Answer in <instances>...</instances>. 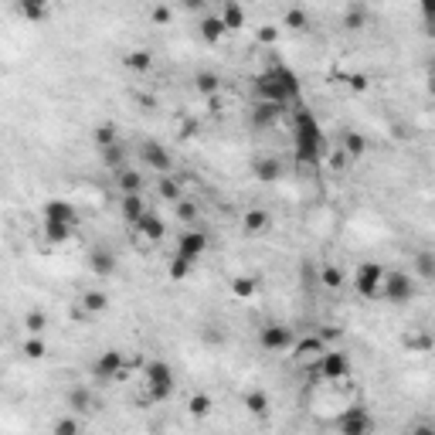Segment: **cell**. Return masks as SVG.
Segmentation results:
<instances>
[{
  "label": "cell",
  "instance_id": "cell-19",
  "mask_svg": "<svg viewBox=\"0 0 435 435\" xmlns=\"http://www.w3.org/2000/svg\"><path fill=\"white\" fill-rule=\"evenodd\" d=\"M341 150L347 153V157H350V164H357L360 157H364V153H367V140H364V136H360V133H343V140H341Z\"/></svg>",
  "mask_w": 435,
  "mask_h": 435
},
{
  "label": "cell",
  "instance_id": "cell-41",
  "mask_svg": "<svg viewBox=\"0 0 435 435\" xmlns=\"http://www.w3.org/2000/svg\"><path fill=\"white\" fill-rule=\"evenodd\" d=\"M44 350H48V347H44V341H38V333H31V337L24 341V354H27L31 360H41L44 357Z\"/></svg>",
  "mask_w": 435,
  "mask_h": 435
},
{
  "label": "cell",
  "instance_id": "cell-22",
  "mask_svg": "<svg viewBox=\"0 0 435 435\" xmlns=\"http://www.w3.org/2000/svg\"><path fill=\"white\" fill-rule=\"evenodd\" d=\"M18 11L24 20H44L51 11V0H18Z\"/></svg>",
  "mask_w": 435,
  "mask_h": 435
},
{
  "label": "cell",
  "instance_id": "cell-5",
  "mask_svg": "<svg viewBox=\"0 0 435 435\" xmlns=\"http://www.w3.org/2000/svg\"><path fill=\"white\" fill-rule=\"evenodd\" d=\"M381 283H384V265L381 262H360L354 272V289H357L364 300H374L381 296Z\"/></svg>",
  "mask_w": 435,
  "mask_h": 435
},
{
  "label": "cell",
  "instance_id": "cell-51",
  "mask_svg": "<svg viewBox=\"0 0 435 435\" xmlns=\"http://www.w3.org/2000/svg\"><path fill=\"white\" fill-rule=\"evenodd\" d=\"M320 337H323V341H337V337H341V330H320Z\"/></svg>",
  "mask_w": 435,
  "mask_h": 435
},
{
  "label": "cell",
  "instance_id": "cell-10",
  "mask_svg": "<svg viewBox=\"0 0 435 435\" xmlns=\"http://www.w3.org/2000/svg\"><path fill=\"white\" fill-rule=\"evenodd\" d=\"M177 252L197 262V259H201V255L208 252V235H204V231H194V228H190V231H184V235L177 238Z\"/></svg>",
  "mask_w": 435,
  "mask_h": 435
},
{
  "label": "cell",
  "instance_id": "cell-55",
  "mask_svg": "<svg viewBox=\"0 0 435 435\" xmlns=\"http://www.w3.org/2000/svg\"><path fill=\"white\" fill-rule=\"evenodd\" d=\"M225 4H228V0H225Z\"/></svg>",
  "mask_w": 435,
  "mask_h": 435
},
{
  "label": "cell",
  "instance_id": "cell-18",
  "mask_svg": "<svg viewBox=\"0 0 435 435\" xmlns=\"http://www.w3.org/2000/svg\"><path fill=\"white\" fill-rule=\"evenodd\" d=\"M72 231H75V225H68V221H44V242L48 245H65L72 238Z\"/></svg>",
  "mask_w": 435,
  "mask_h": 435
},
{
  "label": "cell",
  "instance_id": "cell-50",
  "mask_svg": "<svg viewBox=\"0 0 435 435\" xmlns=\"http://www.w3.org/2000/svg\"><path fill=\"white\" fill-rule=\"evenodd\" d=\"M194 133H197V123H184V126H180V140H190Z\"/></svg>",
  "mask_w": 435,
  "mask_h": 435
},
{
  "label": "cell",
  "instance_id": "cell-7",
  "mask_svg": "<svg viewBox=\"0 0 435 435\" xmlns=\"http://www.w3.org/2000/svg\"><path fill=\"white\" fill-rule=\"evenodd\" d=\"M123 371H126V354L123 350H102L92 364L95 381H116L123 378Z\"/></svg>",
  "mask_w": 435,
  "mask_h": 435
},
{
  "label": "cell",
  "instance_id": "cell-14",
  "mask_svg": "<svg viewBox=\"0 0 435 435\" xmlns=\"http://www.w3.org/2000/svg\"><path fill=\"white\" fill-rule=\"evenodd\" d=\"M147 211H150V208H147L143 194H123V201H119V214H123V221H126V225H136Z\"/></svg>",
  "mask_w": 435,
  "mask_h": 435
},
{
  "label": "cell",
  "instance_id": "cell-43",
  "mask_svg": "<svg viewBox=\"0 0 435 435\" xmlns=\"http://www.w3.org/2000/svg\"><path fill=\"white\" fill-rule=\"evenodd\" d=\"M405 347L408 350H432L435 341L432 337H405Z\"/></svg>",
  "mask_w": 435,
  "mask_h": 435
},
{
  "label": "cell",
  "instance_id": "cell-17",
  "mask_svg": "<svg viewBox=\"0 0 435 435\" xmlns=\"http://www.w3.org/2000/svg\"><path fill=\"white\" fill-rule=\"evenodd\" d=\"M269 225H272V214L265 208H248L245 218H242V228H245L248 235H259V231H265Z\"/></svg>",
  "mask_w": 435,
  "mask_h": 435
},
{
  "label": "cell",
  "instance_id": "cell-25",
  "mask_svg": "<svg viewBox=\"0 0 435 435\" xmlns=\"http://www.w3.org/2000/svg\"><path fill=\"white\" fill-rule=\"evenodd\" d=\"M102 167L106 171H126V147L123 143H113V147H106L102 150Z\"/></svg>",
  "mask_w": 435,
  "mask_h": 435
},
{
  "label": "cell",
  "instance_id": "cell-9",
  "mask_svg": "<svg viewBox=\"0 0 435 435\" xmlns=\"http://www.w3.org/2000/svg\"><path fill=\"white\" fill-rule=\"evenodd\" d=\"M337 429H341L343 435H367L374 429V422H371V415H367L364 408H347V412L337 418Z\"/></svg>",
  "mask_w": 435,
  "mask_h": 435
},
{
  "label": "cell",
  "instance_id": "cell-34",
  "mask_svg": "<svg viewBox=\"0 0 435 435\" xmlns=\"http://www.w3.org/2000/svg\"><path fill=\"white\" fill-rule=\"evenodd\" d=\"M242 401H245V408H248V412H252L255 418H262L265 412H269V395H265V391H248Z\"/></svg>",
  "mask_w": 435,
  "mask_h": 435
},
{
  "label": "cell",
  "instance_id": "cell-33",
  "mask_svg": "<svg viewBox=\"0 0 435 435\" xmlns=\"http://www.w3.org/2000/svg\"><path fill=\"white\" fill-rule=\"evenodd\" d=\"M343 27H347V31H364V27H367V11H364L360 4L347 7V14H343Z\"/></svg>",
  "mask_w": 435,
  "mask_h": 435
},
{
  "label": "cell",
  "instance_id": "cell-42",
  "mask_svg": "<svg viewBox=\"0 0 435 435\" xmlns=\"http://www.w3.org/2000/svg\"><path fill=\"white\" fill-rule=\"evenodd\" d=\"M177 218H180L184 225H190V221L197 218V204H194V201H184V197H180V201H177Z\"/></svg>",
  "mask_w": 435,
  "mask_h": 435
},
{
  "label": "cell",
  "instance_id": "cell-53",
  "mask_svg": "<svg viewBox=\"0 0 435 435\" xmlns=\"http://www.w3.org/2000/svg\"><path fill=\"white\" fill-rule=\"evenodd\" d=\"M184 7H188V11H197V7H204V0H184Z\"/></svg>",
  "mask_w": 435,
  "mask_h": 435
},
{
  "label": "cell",
  "instance_id": "cell-4",
  "mask_svg": "<svg viewBox=\"0 0 435 435\" xmlns=\"http://www.w3.org/2000/svg\"><path fill=\"white\" fill-rule=\"evenodd\" d=\"M350 374V360H347V354L343 350H323L320 357H317V367H313V378L320 381H341Z\"/></svg>",
  "mask_w": 435,
  "mask_h": 435
},
{
  "label": "cell",
  "instance_id": "cell-47",
  "mask_svg": "<svg viewBox=\"0 0 435 435\" xmlns=\"http://www.w3.org/2000/svg\"><path fill=\"white\" fill-rule=\"evenodd\" d=\"M347 164H350V157H347V153H333V157H330V171H343V167H347Z\"/></svg>",
  "mask_w": 435,
  "mask_h": 435
},
{
  "label": "cell",
  "instance_id": "cell-15",
  "mask_svg": "<svg viewBox=\"0 0 435 435\" xmlns=\"http://www.w3.org/2000/svg\"><path fill=\"white\" fill-rule=\"evenodd\" d=\"M89 265H92L95 276H102V279H109L116 272V255L109 252V248H92V255H89Z\"/></svg>",
  "mask_w": 435,
  "mask_h": 435
},
{
  "label": "cell",
  "instance_id": "cell-39",
  "mask_svg": "<svg viewBox=\"0 0 435 435\" xmlns=\"http://www.w3.org/2000/svg\"><path fill=\"white\" fill-rule=\"evenodd\" d=\"M211 408H214V401H211L208 395H194V398H190V415H194V418H208Z\"/></svg>",
  "mask_w": 435,
  "mask_h": 435
},
{
  "label": "cell",
  "instance_id": "cell-48",
  "mask_svg": "<svg viewBox=\"0 0 435 435\" xmlns=\"http://www.w3.org/2000/svg\"><path fill=\"white\" fill-rule=\"evenodd\" d=\"M418 11H422V18L425 20L435 18V0H418Z\"/></svg>",
  "mask_w": 435,
  "mask_h": 435
},
{
  "label": "cell",
  "instance_id": "cell-44",
  "mask_svg": "<svg viewBox=\"0 0 435 435\" xmlns=\"http://www.w3.org/2000/svg\"><path fill=\"white\" fill-rule=\"evenodd\" d=\"M259 41H262V44H276V41H279V27H272V24L259 27Z\"/></svg>",
  "mask_w": 435,
  "mask_h": 435
},
{
  "label": "cell",
  "instance_id": "cell-23",
  "mask_svg": "<svg viewBox=\"0 0 435 435\" xmlns=\"http://www.w3.org/2000/svg\"><path fill=\"white\" fill-rule=\"evenodd\" d=\"M221 20H225L228 31H242V27H245V11H242V4H238V0H228L225 7H221Z\"/></svg>",
  "mask_w": 435,
  "mask_h": 435
},
{
  "label": "cell",
  "instance_id": "cell-28",
  "mask_svg": "<svg viewBox=\"0 0 435 435\" xmlns=\"http://www.w3.org/2000/svg\"><path fill=\"white\" fill-rule=\"evenodd\" d=\"M82 310L85 313H106L109 310V296L102 289H89V293H82Z\"/></svg>",
  "mask_w": 435,
  "mask_h": 435
},
{
  "label": "cell",
  "instance_id": "cell-30",
  "mask_svg": "<svg viewBox=\"0 0 435 435\" xmlns=\"http://www.w3.org/2000/svg\"><path fill=\"white\" fill-rule=\"evenodd\" d=\"M194 89L211 99V95L221 92V78L214 75V72H197V75H194Z\"/></svg>",
  "mask_w": 435,
  "mask_h": 435
},
{
  "label": "cell",
  "instance_id": "cell-12",
  "mask_svg": "<svg viewBox=\"0 0 435 435\" xmlns=\"http://www.w3.org/2000/svg\"><path fill=\"white\" fill-rule=\"evenodd\" d=\"M279 113H283V106H279V102L259 99V102H255V109H252V126H255V130H269V126H276Z\"/></svg>",
  "mask_w": 435,
  "mask_h": 435
},
{
  "label": "cell",
  "instance_id": "cell-31",
  "mask_svg": "<svg viewBox=\"0 0 435 435\" xmlns=\"http://www.w3.org/2000/svg\"><path fill=\"white\" fill-rule=\"evenodd\" d=\"M283 24L289 27V31H300V35H306V31H310V14H306L303 7H289V11H286V18H283Z\"/></svg>",
  "mask_w": 435,
  "mask_h": 435
},
{
  "label": "cell",
  "instance_id": "cell-20",
  "mask_svg": "<svg viewBox=\"0 0 435 435\" xmlns=\"http://www.w3.org/2000/svg\"><path fill=\"white\" fill-rule=\"evenodd\" d=\"M323 350H326V341H323L320 333H313V337H303V341H296V360L320 357Z\"/></svg>",
  "mask_w": 435,
  "mask_h": 435
},
{
  "label": "cell",
  "instance_id": "cell-21",
  "mask_svg": "<svg viewBox=\"0 0 435 435\" xmlns=\"http://www.w3.org/2000/svg\"><path fill=\"white\" fill-rule=\"evenodd\" d=\"M225 20H221V14H208V18L201 20V38L208 41V44H218V41L225 38Z\"/></svg>",
  "mask_w": 435,
  "mask_h": 435
},
{
  "label": "cell",
  "instance_id": "cell-2",
  "mask_svg": "<svg viewBox=\"0 0 435 435\" xmlns=\"http://www.w3.org/2000/svg\"><path fill=\"white\" fill-rule=\"evenodd\" d=\"M381 300L391 306H405L415 300V279L401 269H384V283H381Z\"/></svg>",
  "mask_w": 435,
  "mask_h": 435
},
{
  "label": "cell",
  "instance_id": "cell-49",
  "mask_svg": "<svg viewBox=\"0 0 435 435\" xmlns=\"http://www.w3.org/2000/svg\"><path fill=\"white\" fill-rule=\"evenodd\" d=\"M347 82H350V89H357V92H364V89H367V75H350Z\"/></svg>",
  "mask_w": 435,
  "mask_h": 435
},
{
  "label": "cell",
  "instance_id": "cell-52",
  "mask_svg": "<svg viewBox=\"0 0 435 435\" xmlns=\"http://www.w3.org/2000/svg\"><path fill=\"white\" fill-rule=\"evenodd\" d=\"M425 35H429V38H435V18L425 20Z\"/></svg>",
  "mask_w": 435,
  "mask_h": 435
},
{
  "label": "cell",
  "instance_id": "cell-11",
  "mask_svg": "<svg viewBox=\"0 0 435 435\" xmlns=\"http://www.w3.org/2000/svg\"><path fill=\"white\" fill-rule=\"evenodd\" d=\"M133 228H136V235L147 238V242H164V235H167V225H164V218H160L157 211H147Z\"/></svg>",
  "mask_w": 435,
  "mask_h": 435
},
{
  "label": "cell",
  "instance_id": "cell-6",
  "mask_svg": "<svg viewBox=\"0 0 435 435\" xmlns=\"http://www.w3.org/2000/svg\"><path fill=\"white\" fill-rule=\"evenodd\" d=\"M259 347L269 350V354H279V350L296 347V337H293V330L283 326V323H265L262 330H259Z\"/></svg>",
  "mask_w": 435,
  "mask_h": 435
},
{
  "label": "cell",
  "instance_id": "cell-45",
  "mask_svg": "<svg viewBox=\"0 0 435 435\" xmlns=\"http://www.w3.org/2000/svg\"><path fill=\"white\" fill-rule=\"evenodd\" d=\"M75 432H78V422H75V418L55 422V435H75Z\"/></svg>",
  "mask_w": 435,
  "mask_h": 435
},
{
  "label": "cell",
  "instance_id": "cell-36",
  "mask_svg": "<svg viewBox=\"0 0 435 435\" xmlns=\"http://www.w3.org/2000/svg\"><path fill=\"white\" fill-rule=\"evenodd\" d=\"M157 194L164 197V201H180V184L173 180V177H160V184H157Z\"/></svg>",
  "mask_w": 435,
  "mask_h": 435
},
{
  "label": "cell",
  "instance_id": "cell-13",
  "mask_svg": "<svg viewBox=\"0 0 435 435\" xmlns=\"http://www.w3.org/2000/svg\"><path fill=\"white\" fill-rule=\"evenodd\" d=\"M252 173H255V180H262V184H276V180L283 177V164H279L276 157H255V160H252Z\"/></svg>",
  "mask_w": 435,
  "mask_h": 435
},
{
  "label": "cell",
  "instance_id": "cell-29",
  "mask_svg": "<svg viewBox=\"0 0 435 435\" xmlns=\"http://www.w3.org/2000/svg\"><path fill=\"white\" fill-rule=\"evenodd\" d=\"M116 184H119L123 194H140V190H143V173L136 171V167H126V171H119V180H116Z\"/></svg>",
  "mask_w": 435,
  "mask_h": 435
},
{
  "label": "cell",
  "instance_id": "cell-1",
  "mask_svg": "<svg viewBox=\"0 0 435 435\" xmlns=\"http://www.w3.org/2000/svg\"><path fill=\"white\" fill-rule=\"evenodd\" d=\"M323 147H326V140H323V126L317 123V116L306 106H296V113H293V157H296V164L317 167Z\"/></svg>",
  "mask_w": 435,
  "mask_h": 435
},
{
  "label": "cell",
  "instance_id": "cell-27",
  "mask_svg": "<svg viewBox=\"0 0 435 435\" xmlns=\"http://www.w3.org/2000/svg\"><path fill=\"white\" fill-rule=\"evenodd\" d=\"M190 272H194V259H188V255H180V252H173L171 259V269H167V276H171L173 283H184Z\"/></svg>",
  "mask_w": 435,
  "mask_h": 435
},
{
  "label": "cell",
  "instance_id": "cell-16",
  "mask_svg": "<svg viewBox=\"0 0 435 435\" xmlns=\"http://www.w3.org/2000/svg\"><path fill=\"white\" fill-rule=\"evenodd\" d=\"M44 221H68V225H75V208L68 201L55 197V201L44 204Z\"/></svg>",
  "mask_w": 435,
  "mask_h": 435
},
{
  "label": "cell",
  "instance_id": "cell-54",
  "mask_svg": "<svg viewBox=\"0 0 435 435\" xmlns=\"http://www.w3.org/2000/svg\"><path fill=\"white\" fill-rule=\"evenodd\" d=\"M429 92L435 95V75H429Z\"/></svg>",
  "mask_w": 435,
  "mask_h": 435
},
{
  "label": "cell",
  "instance_id": "cell-37",
  "mask_svg": "<svg viewBox=\"0 0 435 435\" xmlns=\"http://www.w3.org/2000/svg\"><path fill=\"white\" fill-rule=\"evenodd\" d=\"M231 293H235L238 300H252V296H255V279H252V276H238V279H231Z\"/></svg>",
  "mask_w": 435,
  "mask_h": 435
},
{
  "label": "cell",
  "instance_id": "cell-24",
  "mask_svg": "<svg viewBox=\"0 0 435 435\" xmlns=\"http://www.w3.org/2000/svg\"><path fill=\"white\" fill-rule=\"evenodd\" d=\"M412 272H415L418 279L432 283V279H435V252H432V248L418 252V255H415V265H412Z\"/></svg>",
  "mask_w": 435,
  "mask_h": 435
},
{
  "label": "cell",
  "instance_id": "cell-3",
  "mask_svg": "<svg viewBox=\"0 0 435 435\" xmlns=\"http://www.w3.org/2000/svg\"><path fill=\"white\" fill-rule=\"evenodd\" d=\"M147 388H150V401H167L177 388V378H173V367L167 360H150L147 364Z\"/></svg>",
  "mask_w": 435,
  "mask_h": 435
},
{
  "label": "cell",
  "instance_id": "cell-46",
  "mask_svg": "<svg viewBox=\"0 0 435 435\" xmlns=\"http://www.w3.org/2000/svg\"><path fill=\"white\" fill-rule=\"evenodd\" d=\"M153 24H167V20H171V7H164V4H157V7H153Z\"/></svg>",
  "mask_w": 435,
  "mask_h": 435
},
{
  "label": "cell",
  "instance_id": "cell-38",
  "mask_svg": "<svg viewBox=\"0 0 435 435\" xmlns=\"http://www.w3.org/2000/svg\"><path fill=\"white\" fill-rule=\"evenodd\" d=\"M89 405H92L89 388H72V391H68V408H72V412H85Z\"/></svg>",
  "mask_w": 435,
  "mask_h": 435
},
{
  "label": "cell",
  "instance_id": "cell-8",
  "mask_svg": "<svg viewBox=\"0 0 435 435\" xmlns=\"http://www.w3.org/2000/svg\"><path fill=\"white\" fill-rule=\"evenodd\" d=\"M140 164H147L150 171L167 173V171L173 167V157H171V150H167L164 143H157V140H147V143L140 147Z\"/></svg>",
  "mask_w": 435,
  "mask_h": 435
},
{
  "label": "cell",
  "instance_id": "cell-32",
  "mask_svg": "<svg viewBox=\"0 0 435 435\" xmlns=\"http://www.w3.org/2000/svg\"><path fill=\"white\" fill-rule=\"evenodd\" d=\"M92 140L99 150H106V147H113V143H119V136H116V126L113 123H99L92 130Z\"/></svg>",
  "mask_w": 435,
  "mask_h": 435
},
{
  "label": "cell",
  "instance_id": "cell-26",
  "mask_svg": "<svg viewBox=\"0 0 435 435\" xmlns=\"http://www.w3.org/2000/svg\"><path fill=\"white\" fill-rule=\"evenodd\" d=\"M123 65H126L130 72H136V75H143V72H150L153 55L147 51V48H136V51H130V55L123 58Z\"/></svg>",
  "mask_w": 435,
  "mask_h": 435
},
{
  "label": "cell",
  "instance_id": "cell-40",
  "mask_svg": "<svg viewBox=\"0 0 435 435\" xmlns=\"http://www.w3.org/2000/svg\"><path fill=\"white\" fill-rule=\"evenodd\" d=\"M24 326H27V333H44V326H48V317H44L41 310H31V313L24 317Z\"/></svg>",
  "mask_w": 435,
  "mask_h": 435
},
{
  "label": "cell",
  "instance_id": "cell-35",
  "mask_svg": "<svg viewBox=\"0 0 435 435\" xmlns=\"http://www.w3.org/2000/svg\"><path fill=\"white\" fill-rule=\"evenodd\" d=\"M320 283L326 286V289H341L343 286V269L341 265H333V262H326L320 269Z\"/></svg>",
  "mask_w": 435,
  "mask_h": 435
}]
</instances>
